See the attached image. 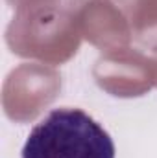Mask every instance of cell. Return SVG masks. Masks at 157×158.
Returning a JSON list of instances; mask_svg holds the SVG:
<instances>
[{"mask_svg": "<svg viewBox=\"0 0 157 158\" xmlns=\"http://www.w3.org/2000/svg\"><path fill=\"white\" fill-rule=\"evenodd\" d=\"M22 158H115V143L79 109H56L30 131Z\"/></svg>", "mask_w": 157, "mask_h": 158, "instance_id": "cell-1", "label": "cell"}]
</instances>
